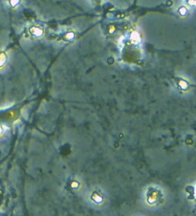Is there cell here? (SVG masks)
<instances>
[{"instance_id": "1", "label": "cell", "mask_w": 196, "mask_h": 216, "mask_svg": "<svg viewBox=\"0 0 196 216\" xmlns=\"http://www.w3.org/2000/svg\"><path fill=\"white\" fill-rule=\"evenodd\" d=\"M178 13H180L181 15H186L188 13V9L186 8V7H184V6H182V7H180L179 8V10H178Z\"/></svg>"}, {"instance_id": "2", "label": "cell", "mask_w": 196, "mask_h": 216, "mask_svg": "<svg viewBox=\"0 0 196 216\" xmlns=\"http://www.w3.org/2000/svg\"><path fill=\"white\" fill-rule=\"evenodd\" d=\"M180 86L183 88V89H187L188 88V83H187V81H185V80H181L180 81Z\"/></svg>"}, {"instance_id": "3", "label": "cell", "mask_w": 196, "mask_h": 216, "mask_svg": "<svg viewBox=\"0 0 196 216\" xmlns=\"http://www.w3.org/2000/svg\"><path fill=\"white\" fill-rule=\"evenodd\" d=\"M34 34H35V36H39L42 35V31H41L40 29H38V28H36V30H35V32H34Z\"/></svg>"}, {"instance_id": "4", "label": "cell", "mask_w": 196, "mask_h": 216, "mask_svg": "<svg viewBox=\"0 0 196 216\" xmlns=\"http://www.w3.org/2000/svg\"><path fill=\"white\" fill-rule=\"evenodd\" d=\"M10 3L12 6H16L19 3V0H10Z\"/></svg>"}, {"instance_id": "5", "label": "cell", "mask_w": 196, "mask_h": 216, "mask_svg": "<svg viewBox=\"0 0 196 216\" xmlns=\"http://www.w3.org/2000/svg\"><path fill=\"white\" fill-rule=\"evenodd\" d=\"M188 5L190 6H196V0H187Z\"/></svg>"}, {"instance_id": "6", "label": "cell", "mask_w": 196, "mask_h": 216, "mask_svg": "<svg viewBox=\"0 0 196 216\" xmlns=\"http://www.w3.org/2000/svg\"><path fill=\"white\" fill-rule=\"evenodd\" d=\"M74 37V34L73 33H69L68 35H66V38L68 39H72Z\"/></svg>"}]
</instances>
